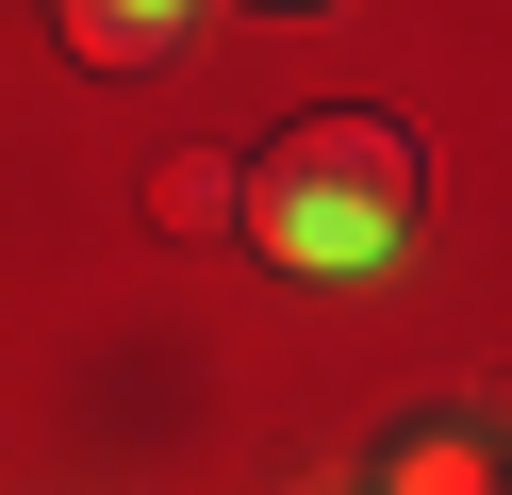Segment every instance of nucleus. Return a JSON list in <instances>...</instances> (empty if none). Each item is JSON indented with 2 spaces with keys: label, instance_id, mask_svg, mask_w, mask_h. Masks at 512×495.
I'll return each mask as SVG.
<instances>
[{
  "label": "nucleus",
  "instance_id": "obj_5",
  "mask_svg": "<svg viewBox=\"0 0 512 495\" xmlns=\"http://www.w3.org/2000/svg\"><path fill=\"white\" fill-rule=\"evenodd\" d=\"M281 17H298V0H281Z\"/></svg>",
  "mask_w": 512,
  "mask_h": 495
},
{
  "label": "nucleus",
  "instance_id": "obj_4",
  "mask_svg": "<svg viewBox=\"0 0 512 495\" xmlns=\"http://www.w3.org/2000/svg\"><path fill=\"white\" fill-rule=\"evenodd\" d=\"M380 495H512V462L479 446V429H413V446L380 462Z\"/></svg>",
  "mask_w": 512,
  "mask_h": 495
},
{
  "label": "nucleus",
  "instance_id": "obj_2",
  "mask_svg": "<svg viewBox=\"0 0 512 495\" xmlns=\"http://www.w3.org/2000/svg\"><path fill=\"white\" fill-rule=\"evenodd\" d=\"M50 17H67V50L100 66V83H133V66L182 50V17H199V0H50Z\"/></svg>",
  "mask_w": 512,
  "mask_h": 495
},
{
  "label": "nucleus",
  "instance_id": "obj_3",
  "mask_svg": "<svg viewBox=\"0 0 512 495\" xmlns=\"http://www.w3.org/2000/svg\"><path fill=\"white\" fill-rule=\"evenodd\" d=\"M149 215H166V231H248V165L232 149H166V165H149Z\"/></svg>",
  "mask_w": 512,
  "mask_h": 495
},
{
  "label": "nucleus",
  "instance_id": "obj_1",
  "mask_svg": "<svg viewBox=\"0 0 512 495\" xmlns=\"http://www.w3.org/2000/svg\"><path fill=\"white\" fill-rule=\"evenodd\" d=\"M413 132L364 116V99H331V116H281L265 149H248V248L298 264V281H364V264H397L413 231Z\"/></svg>",
  "mask_w": 512,
  "mask_h": 495
}]
</instances>
